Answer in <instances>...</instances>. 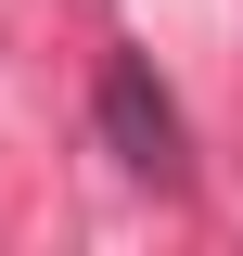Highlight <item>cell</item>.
I'll use <instances>...</instances> for the list:
<instances>
[{
    "label": "cell",
    "mask_w": 243,
    "mask_h": 256,
    "mask_svg": "<svg viewBox=\"0 0 243 256\" xmlns=\"http://www.w3.org/2000/svg\"><path fill=\"white\" fill-rule=\"evenodd\" d=\"M90 141L116 154V180H141V192H166L180 205L192 192V128H180V102H166V77H154V52H102V77H90Z\"/></svg>",
    "instance_id": "obj_1"
}]
</instances>
